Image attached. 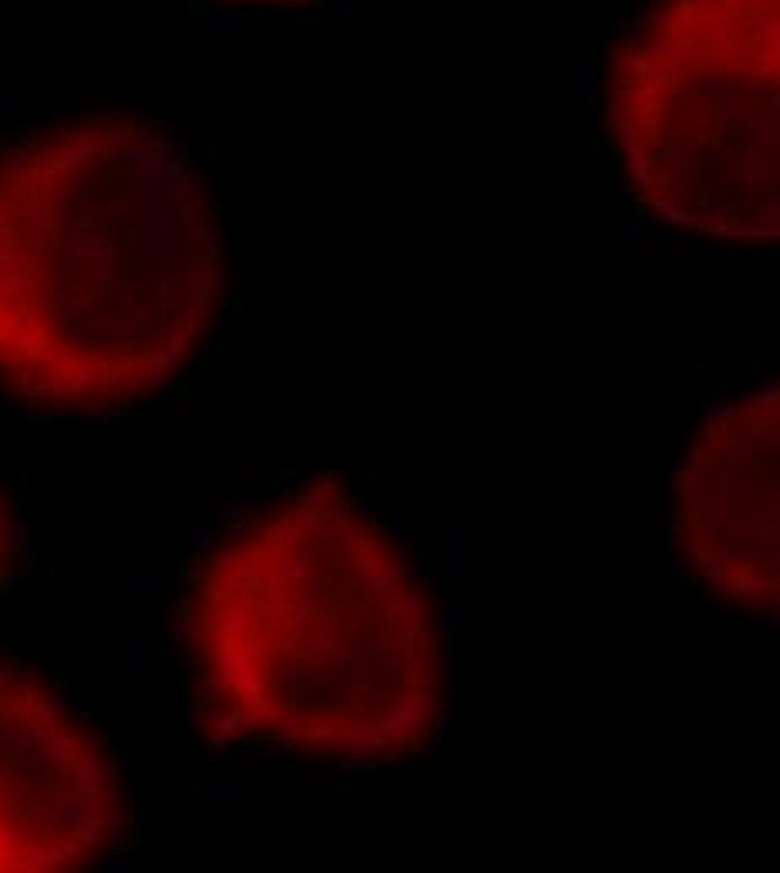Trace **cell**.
<instances>
[{"instance_id": "obj_4", "label": "cell", "mask_w": 780, "mask_h": 873, "mask_svg": "<svg viewBox=\"0 0 780 873\" xmlns=\"http://www.w3.org/2000/svg\"><path fill=\"white\" fill-rule=\"evenodd\" d=\"M132 840V796L104 722L58 676L0 652V873L88 870Z\"/></svg>"}, {"instance_id": "obj_1", "label": "cell", "mask_w": 780, "mask_h": 873, "mask_svg": "<svg viewBox=\"0 0 780 873\" xmlns=\"http://www.w3.org/2000/svg\"><path fill=\"white\" fill-rule=\"evenodd\" d=\"M209 725L320 763L391 767L440 722L427 578L361 494L313 480L222 531L189 578Z\"/></svg>"}, {"instance_id": "obj_6", "label": "cell", "mask_w": 780, "mask_h": 873, "mask_svg": "<svg viewBox=\"0 0 780 873\" xmlns=\"http://www.w3.org/2000/svg\"><path fill=\"white\" fill-rule=\"evenodd\" d=\"M8 561H11V535H8V515H4V501H0V585H4Z\"/></svg>"}, {"instance_id": "obj_2", "label": "cell", "mask_w": 780, "mask_h": 873, "mask_svg": "<svg viewBox=\"0 0 780 873\" xmlns=\"http://www.w3.org/2000/svg\"><path fill=\"white\" fill-rule=\"evenodd\" d=\"M185 135L78 124L0 149V387L44 414H125L182 377L226 290Z\"/></svg>"}, {"instance_id": "obj_3", "label": "cell", "mask_w": 780, "mask_h": 873, "mask_svg": "<svg viewBox=\"0 0 780 873\" xmlns=\"http://www.w3.org/2000/svg\"><path fill=\"white\" fill-rule=\"evenodd\" d=\"M602 121L652 222L780 245V0H642L606 58Z\"/></svg>"}, {"instance_id": "obj_5", "label": "cell", "mask_w": 780, "mask_h": 873, "mask_svg": "<svg viewBox=\"0 0 780 873\" xmlns=\"http://www.w3.org/2000/svg\"><path fill=\"white\" fill-rule=\"evenodd\" d=\"M666 538L683 585L737 618H780V380L720 404L670 484Z\"/></svg>"}]
</instances>
